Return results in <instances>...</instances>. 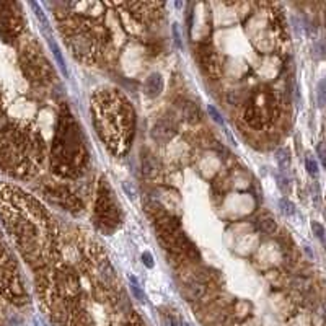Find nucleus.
<instances>
[{"instance_id": "8", "label": "nucleus", "mask_w": 326, "mask_h": 326, "mask_svg": "<svg viewBox=\"0 0 326 326\" xmlns=\"http://www.w3.org/2000/svg\"><path fill=\"white\" fill-rule=\"evenodd\" d=\"M181 109H183V114H184L186 121H188V122L194 124V122H198L201 119V111L192 101H183Z\"/></svg>"}, {"instance_id": "12", "label": "nucleus", "mask_w": 326, "mask_h": 326, "mask_svg": "<svg viewBox=\"0 0 326 326\" xmlns=\"http://www.w3.org/2000/svg\"><path fill=\"white\" fill-rule=\"evenodd\" d=\"M316 105L320 108H326V75L316 85Z\"/></svg>"}, {"instance_id": "23", "label": "nucleus", "mask_w": 326, "mask_h": 326, "mask_svg": "<svg viewBox=\"0 0 326 326\" xmlns=\"http://www.w3.org/2000/svg\"><path fill=\"white\" fill-rule=\"evenodd\" d=\"M321 311H323V320H324V323H326V302L323 303V308H321Z\"/></svg>"}, {"instance_id": "18", "label": "nucleus", "mask_w": 326, "mask_h": 326, "mask_svg": "<svg viewBox=\"0 0 326 326\" xmlns=\"http://www.w3.org/2000/svg\"><path fill=\"white\" fill-rule=\"evenodd\" d=\"M311 230H313V233H315V237L318 238V240H323L324 238V235H326V230H324V227L320 224V222H316V220H313L311 222Z\"/></svg>"}, {"instance_id": "7", "label": "nucleus", "mask_w": 326, "mask_h": 326, "mask_svg": "<svg viewBox=\"0 0 326 326\" xmlns=\"http://www.w3.org/2000/svg\"><path fill=\"white\" fill-rule=\"evenodd\" d=\"M173 134H175V126L166 121L165 117L162 121L157 122V126L154 127V133H152V136H154L158 142H166L168 139L173 137Z\"/></svg>"}, {"instance_id": "2", "label": "nucleus", "mask_w": 326, "mask_h": 326, "mask_svg": "<svg viewBox=\"0 0 326 326\" xmlns=\"http://www.w3.org/2000/svg\"><path fill=\"white\" fill-rule=\"evenodd\" d=\"M38 144L26 131L13 124L0 127V166L15 176H26L33 170Z\"/></svg>"}, {"instance_id": "25", "label": "nucleus", "mask_w": 326, "mask_h": 326, "mask_svg": "<svg viewBox=\"0 0 326 326\" xmlns=\"http://www.w3.org/2000/svg\"><path fill=\"white\" fill-rule=\"evenodd\" d=\"M186 326H191V324H186Z\"/></svg>"}, {"instance_id": "22", "label": "nucleus", "mask_w": 326, "mask_h": 326, "mask_svg": "<svg viewBox=\"0 0 326 326\" xmlns=\"http://www.w3.org/2000/svg\"><path fill=\"white\" fill-rule=\"evenodd\" d=\"M277 181H279V186L284 189V191H287V186H286V183H287V179L286 178H282V176H277Z\"/></svg>"}, {"instance_id": "19", "label": "nucleus", "mask_w": 326, "mask_h": 326, "mask_svg": "<svg viewBox=\"0 0 326 326\" xmlns=\"http://www.w3.org/2000/svg\"><path fill=\"white\" fill-rule=\"evenodd\" d=\"M171 34H173V41H175V44L178 49H183V43H181V34H179V30H178V25L173 23L171 26Z\"/></svg>"}, {"instance_id": "11", "label": "nucleus", "mask_w": 326, "mask_h": 326, "mask_svg": "<svg viewBox=\"0 0 326 326\" xmlns=\"http://www.w3.org/2000/svg\"><path fill=\"white\" fill-rule=\"evenodd\" d=\"M129 287H131V292H133V295L136 297L139 302H141V303L147 302V297H145V292L142 290L141 284H139L137 279H136V277H133V276L129 277Z\"/></svg>"}, {"instance_id": "21", "label": "nucleus", "mask_w": 326, "mask_h": 326, "mask_svg": "<svg viewBox=\"0 0 326 326\" xmlns=\"http://www.w3.org/2000/svg\"><path fill=\"white\" fill-rule=\"evenodd\" d=\"M141 258H142V263H144V266H145V268L152 269V268L155 266V263H154V256H152V253H150V251H144Z\"/></svg>"}, {"instance_id": "1", "label": "nucleus", "mask_w": 326, "mask_h": 326, "mask_svg": "<svg viewBox=\"0 0 326 326\" xmlns=\"http://www.w3.org/2000/svg\"><path fill=\"white\" fill-rule=\"evenodd\" d=\"M0 217L26 263L46 268L52 256L54 237L43 207L23 191L0 186Z\"/></svg>"}, {"instance_id": "3", "label": "nucleus", "mask_w": 326, "mask_h": 326, "mask_svg": "<svg viewBox=\"0 0 326 326\" xmlns=\"http://www.w3.org/2000/svg\"><path fill=\"white\" fill-rule=\"evenodd\" d=\"M0 295L15 303H22L25 300V290L20 281L15 259L12 258L2 237H0Z\"/></svg>"}, {"instance_id": "9", "label": "nucleus", "mask_w": 326, "mask_h": 326, "mask_svg": "<svg viewBox=\"0 0 326 326\" xmlns=\"http://www.w3.org/2000/svg\"><path fill=\"white\" fill-rule=\"evenodd\" d=\"M274 158H276L277 165H279L282 170H287L289 166H290V152L286 147H279V149H277L276 154H274Z\"/></svg>"}, {"instance_id": "14", "label": "nucleus", "mask_w": 326, "mask_h": 326, "mask_svg": "<svg viewBox=\"0 0 326 326\" xmlns=\"http://www.w3.org/2000/svg\"><path fill=\"white\" fill-rule=\"evenodd\" d=\"M305 168H307V173L310 176H313V178L318 176V171H320V170H318V163L310 154L305 157Z\"/></svg>"}, {"instance_id": "4", "label": "nucleus", "mask_w": 326, "mask_h": 326, "mask_svg": "<svg viewBox=\"0 0 326 326\" xmlns=\"http://www.w3.org/2000/svg\"><path fill=\"white\" fill-rule=\"evenodd\" d=\"M15 5L12 4H0V28L4 34L15 36L20 31L18 26V15H15Z\"/></svg>"}, {"instance_id": "24", "label": "nucleus", "mask_w": 326, "mask_h": 326, "mask_svg": "<svg viewBox=\"0 0 326 326\" xmlns=\"http://www.w3.org/2000/svg\"><path fill=\"white\" fill-rule=\"evenodd\" d=\"M321 243H323V246H324V249H326V235H324V238L321 240Z\"/></svg>"}, {"instance_id": "5", "label": "nucleus", "mask_w": 326, "mask_h": 326, "mask_svg": "<svg viewBox=\"0 0 326 326\" xmlns=\"http://www.w3.org/2000/svg\"><path fill=\"white\" fill-rule=\"evenodd\" d=\"M96 212L98 216H101L103 222L108 225V224H117V212L113 206V201H111V196L108 194V191L103 188H100V196H98V204H96Z\"/></svg>"}, {"instance_id": "16", "label": "nucleus", "mask_w": 326, "mask_h": 326, "mask_svg": "<svg viewBox=\"0 0 326 326\" xmlns=\"http://www.w3.org/2000/svg\"><path fill=\"white\" fill-rule=\"evenodd\" d=\"M207 113H209V116H211L212 119L219 124V126H225V121H224V117H222L220 111H219L216 106H214V105H209V106H207Z\"/></svg>"}, {"instance_id": "10", "label": "nucleus", "mask_w": 326, "mask_h": 326, "mask_svg": "<svg viewBox=\"0 0 326 326\" xmlns=\"http://www.w3.org/2000/svg\"><path fill=\"white\" fill-rule=\"evenodd\" d=\"M49 46H51V51H52V54H54V57H55V60H57V64H59V69H60V72L66 75H69V72H67V67H66V60H64V55H62V52H60V49L57 47V44H54V41H52V38L49 36Z\"/></svg>"}, {"instance_id": "15", "label": "nucleus", "mask_w": 326, "mask_h": 326, "mask_svg": "<svg viewBox=\"0 0 326 326\" xmlns=\"http://www.w3.org/2000/svg\"><path fill=\"white\" fill-rule=\"evenodd\" d=\"M279 207H281V212L284 214V216H295V206L290 203L289 199L286 198H282L279 199Z\"/></svg>"}, {"instance_id": "6", "label": "nucleus", "mask_w": 326, "mask_h": 326, "mask_svg": "<svg viewBox=\"0 0 326 326\" xmlns=\"http://www.w3.org/2000/svg\"><path fill=\"white\" fill-rule=\"evenodd\" d=\"M162 90H163L162 74H158V72L150 74L147 77V80H145V85H144L145 96H149V98H157V96L162 93Z\"/></svg>"}, {"instance_id": "20", "label": "nucleus", "mask_w": 326, "mask_h": 326, "mask_svg": "<svg viewBox=\"0 0 326 326\" xmlns=\"http://www.w3.org/2000/svg\"><path fill=\"white\" fill-rule=\"evenodd\" d=\"M316 155L321 160V165L326 168V142H320L316 145Z\"/></svg>"}, {"instance_id": "17", "label": "nucleus", "mask_w": 326, "mask_h": 326, "mask_svg": "<svg viewBox=\"0 0 326 326\" xmlns=\"http://www.w3.org/2000/svg\"><path fill=\"white\" fill-rule=\"evenodd\" d=\"M31 7H33V9H34V13H36V17H38V20H39V22L44 25V28H46V30H49V22H47V18H46V15H44V12L41 10V7H39L38 4H34V2L31 4Z\"/></svg>"}, {"instance_id": "13", "label": "nucleus", "mask_w": 326, "mask_h": 326, "mask_svg": "<svg viewBox=\"0 0 326 326\" xmlns=\"http://www.w3.org/2000/svg\"><path fill=\"white\" fill-rule=\"evenodd\" d=\"M259 227H261V230L268 233V235H274L277 232V222L273 219V217H265V219H261L259 222Z\"/></svg>"}]
</instances>
